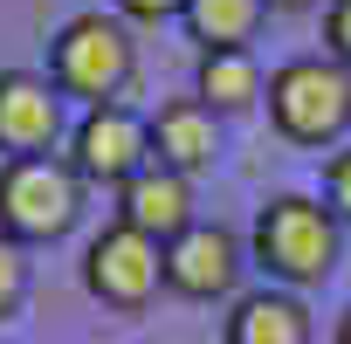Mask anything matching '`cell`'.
I'll use <instances>...</instances> for the list:
<instances>
[{
	"instance_id": "cell-11",
	"label": "cell",
	"mask_w": 351,
	"mask_h": 344,
	"mask_svg": "<svg viewBox=\"0 0 351 344\" xmlns=\"http://www.w3.org/2000/svg\"><path fill=\"white\" fill-rule=\"evenodd\" d=\"M228 344H310V310L296 289H255L228 310Z\"/></svg>"
},
{
	"instance_id": "cell-6",
	"label": "cell",
	"mask_w": 351,
	"mask_h": 344,
	"mask_svg": "<svg viewBox=\"0 0 351 344\" xmlns=\"http://www.w3.org/2000/svg\"><path fill=\"white\" fill-rule=\"evenodd\" d=\"M69 165H76V180L124 186L131 172L152 165V124L124 103H90L83 124L69 131Z\"/></svg>"
},
{
	"instance_id": "cell-12",
	"label": "cell",
	"mask_w": 351,
	"mask_h": 344,
	"mask_svg": "<svg viewBox=\"0 0 351 344\" xmlns=\"http://www.w3.org/2000/svg\"><path fill=\"white\" fill-rule=\"evenodd\" d=\"M262 14H269V0H186V35L214 56V49H248L255 42V28H262Z\"/></svg>"
},
{
	"instance_id": "cell-1",
	"label": "cell",
	"mask_w": 351,
	"mask_h": 344,
	"mask_svg": "<svg viewBox=\"0 0 351 344\" xmlns=\"http://www.w3.org/2000/svg\"><path fill=\"white\" fill-rule=\"evenodd\" d=\"M337 248H344V221L310 200V193H282L255 214V262L282 282V289H310L337 269Z\"/></svg>"
},
{
	"instance_id": "cell-8",
	"label": "cell",
	"mask_w": 351,
	"mask_h": 344,
	"mask_svg": "<svg viewBox=\"0 0 351 344\" xmlns=\"http://www.w3.org/2000/svg\"><path fill=\"white\" fill-rule=\"evenodd\" d=\"M234 275H241V241L228 228L193 221L180 241H165V289H180L193 303H214V296L234 289Z\"/></svg>"
},
{
	"instance_id": "cell-16",
	"label": "cell",
	"mask_w": 351,
	"mask_h": 344,
	"mask_svg": "<svg viewBox=\"0 0 351 344\" xmlns=\"http://www.w3.org/2000/svg\"><path fill=\"white\" fill-rule=\"evenodd\" d=\"M324 42H330V62H351V0H330V14H324Z\"/></svg>"
},
{
	"instance_id": "cell-19",
	"label": "cell",
	"mask_w": 351,
	"mask_h": 344,
	"mask_svg": "<svg viewBox=\"0 0 351 344\" xmlns=\"http://www.w3.org/2000/svg\"><path fill=\"white\" fill-rule=\"evenodd\" d=\"M269 8H289V14H296V8H317V0H269Z\"/></svg>"
},
{
	"instance_id": "cell-13",
	"label": "cell",
	"mask_w": 351,
	"mask_h": 344,
	"mask_svg": "<svg viewBox=\"0 0 351 344\" xmlns=\"http://www.w3.org/2000/svg\"><path fill=\"white\" fill-rule=\"evenodd\" d=\"M193 97L221 117V110H248V103H262V69H255V56L248 49H214V56H200V83H193Z\"/></svg>"
},
{
	"instance_id": "cell-15",
	"label": "cell",
	"mask_w": 351,
	"mask_h": 344,
	"mask_svg": "<svg viewBox=\"0 0 351 344\" xmlns=\"http://www.w3.org/2000/svg\"><path fill=\"white\" fill-rule=\"evenodd\" d=\"M324 200H330V214L351 228V145L324 158Z\"/></svg>"
},
{
	"instance_id": "cell-3",
	"label": "cell",
	"mask_w": 351,
	"mask_h": 344,
	"mask_svg": "<svg viewBox=\"0 0 351 344\" xmlns=\"http://www.w3.org/2000/svg\"><path fill=\"white\" fill-rule=\"evenodd\" d=\"M269 117L289 145H337L351 131V69L330 56H296L269 76Z\"/></svg>"
},
{
	"instance_id": "cell-4",
	"label": "cell",
	"mask_w": 351,
	"mask_h": 344,
	"mask_svg": "<svg viewBox=\"0 0 351 344\" xmlns=\"http://www.w3.org/2000/svg\"><path fill=\"white\" fill-rule=\"evenodd\" d=\"M138 69V49L124 35V21L110 14H76L62 21V35L49 42V83L62 97H83V103H117L124 83Z\"/></svg>"
},
{
	"instance_id": "cell-14",
	"label": "cell",
	"mask_w": 351,
	"mask_h": 344,
	"mask_svg": "<svg viewBox=\"0 0 351 344\" xmlns=\"http://www.w3.org/2000/svg\"><path fill=\"white\" fill-rule=\"evenodd\" d=\"M21 296H28V255H21V241L0 234V323L21 310Z\"/></svg>"
},
{
	"instance_id": "cell-5",
	"label": "cell",
	"mask_w": 351,
	"mask_h": 344,
	"mask_svg": "<svg viewBox=\"0 0 351 344\" xmlns=\"http://www.w3.org/2000/svg\"><path fill=\"white\" fill-rule=\"evenodd\" d=\"M83 282H90V296L110 303V310H145V303L158 296V282H165V248H158L152 234H138V228L117 221V228H104V234L90 241Z\"/></svg>"
},
{
	"instance_id": "cell-10",
	"label": "cell",
	"mask_w": 351,
	"mask_h": 344,
	"mask_svg": "<svg viewBox=\"0 0 351 344\" xmlns=\"http://www.w3.org/2000/svg\"><path fill=\"white\" fill-rule=\"evenodd\" d=\"M152 158L158 165H172V172H207L214 158H221V124H214V110L200 103V97H172V103H158V117H152Z\"/></svg>"
},
{
	"instance_id": "cell-7",
	"label": "cell",
	"mask_w": 351,
	"mask_h": 344,
	"mask_svg": "<svg viewBox=\"0 0 351 344\" xmlns=\"http://www.w3.org/2000/svg\"><path fill=\"white\" fill-rule=\"evenodd\" d=\"M62 138V90L35 69H0V151L35 158Z\"/></svg>"
},
{
	"instance_id": "cell-18",
	"label": "cell",
	"mask_w": 351,
	"mask_h": 344,
	"mask_svg": "<svg viewBox=\"0 0 351 344\" xmlns=\"http://www.w3.org/2000/svg\"><path fill=\"white\" fill-rule=\"evenodd\" d=\"M337 344H351V310H344V317H337Z\"/></svg>"
},
{
	"instance_id": "cell-17",
	"label": "cell",
	"mask_w": 351,
	"mask_h": 344,
	"mask_svg": "<svg viewBox=\"0 0 351 344\" xmlns=\"http://www.w3.org/2000/svg\"><path fill=\"white\" fill-rule=\"evenodd\" d=\"M117 14L124 21H172V14H186V0H117Z\"/></svg>"
},
{
	"instance_id": "cell-2",
	"label": "cell",
	"mask_w": 351,
	"mask_h": 344,
	"mask_svg": "<svg viewBox=\"0 0 351 344\" xmlns=\"http://www.w3.org/2000/svg\"><path fill=\"white\" fill-rule=\"evenodd\" d=\"M76 214H83V180L69 158L35 151L0 165V234L8 241H56L76 228Z\"/></svg>"
},
{
	"instance_id": "cell-9",
	"label": "cell",
	"mask_w": 351,
	"mask_h": 344,
	"mask_svg": "<svg viewBox=\"0 0 351 344\" xmlns=\"http://www.w3.org/2000/svg\"><path fill=\"white\" fill-rule=\"evenodd\" d=\"M117 221L124 228H138V234H152L158 248L165 241H180L186 228H193V186H186V172H172V165H145V172H131V180L117 186Z\"/></svg>"
}]
</instances>
